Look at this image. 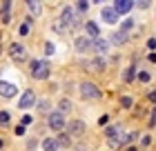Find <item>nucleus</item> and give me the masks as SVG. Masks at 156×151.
<instances>
[{
	"mask_svg": "<svg viewBox=\"0 0 156 151\" xmlns=\"http://www.w3.org/2000/svg\"><path fill=\"white\" fill-rule=\"evenodd\" d=\"M31 76L36 78V80L49 78V62L47 60H31Z\"/></svg>",
	"mask_w": 156,
	"mask_h": 151,
	"instance_id": "obj_1",
	"label": "nucleus"
},
{
	"mask_svg": "<svg viewBox=\"0 0 156 151\" xmlns=\"http://www.w3.org/2000/svg\"><path fill=\"white\" fill-rule=\"evenodd\" d=\"M47 125H49V129H54V131H62V129H65V116H62V111L49 113Z\"/></svg>",
	"mask_w": 156,
	"mask_h": 151,
	"instance_id": "obj_2",
	"label": "nucleus"
},
{
	"mask_svg": "<svg viewBox=\"0 0 156 151\" xmlns=\"http://www.w3.org/2000/svg\"><path fill=\"white\" fill-rule=\"evenodd\" d=\"M80 96H83V98H89V100H96V98H101V91H98L96 84L83 82V84H80Z\"/></svg>",
	"mask_w": 156,
	"mask_h": 151,
	"instance_id": "obj_3",
	"label": "nucleus"
},
{
	"mask_svg": "<svg viewBox=\"0 0 156 151\" xmlns=\"http://www.w3.org/2000/svg\"><path fill=\"white\" fill-rule=\"evenodd\" d=\"M18 93V87L13 82H7V80H0V96L2 98H13Z\"/></svg>",
	"mask_w": 156,
	"mask_h": 151,
	"instance_id": "obj_4",
	"label": "nucleus"
},
{
	"mask_svg": "<svg viewBox=\"0 0 156 151\" xmlns=\"http://www.w3.org/2000/svg\"><path fill=\"white\" fill-rule=\"evenodd\" d=\"M101 16H103V20L107 25H116V20H118V11L114 9V7H105V9L101 11Z\"/></svg>",
	"mask_w": 156,
	"mask_h": 151,
	"instance_id": "obj_5",
	"label": "nucleus"
},
{
	"mask_svg": "<svg viewBox=\"0 0 156 151\" xmlns=\"http://www.w3.org/2000/svg\"><path fill=\"white\" fill-rule=\"evenodd\" d=\"M9 56H11L13 60H25V58H27V51H25V47H23V45L13 42V45L9 47Z\"/></svg>",
	"mask_w": 156,
	"mask_h": 151,
	"instance_id": "obj_6",
	"label": "nucleus"
},
{
	"mask_svg": "<svg viewBox=\"0 0 156 151\" xmlns=\"http://www.w3.org/2000/svg\"><path fill=\"white\" fill-rule=\"evenodd\" d=\"M18 105H20V109H29V107H34V105H36V96H34V91H25Z\"/></svg>",
	"mask_w": 156,
	"mask_h": 151,
	"instance_id": "obj_7",
	"label": "nucleus"
},
{
	"mask_svg": "<svg viewBox=\"0 0 156 151\" xmlns=\"http://www.w3.org/2000/svg\"><path fill=\"white\" fill-rule=\"evenodd\" d=\"M91 47H94V42H91L89 38H85V36H80V38H76V51L85 53V51H89Z\"/></svg>",
	"mask_w": 156,
	"mask_h": 151,
	"instance_id": "obj_8",
	"label": "nucleus"
},
{
	"mask_svg": "<svg viewBox=\"0 0 156 151\" xmlns=\"http://www.w3.org/2000/svg\"><path fill=\"white\" fill-rule=\"evenodd\" d=\"M132 7H134V0H116L114 9L123 16V13H129V11H132Z\"/></svg>",
	"mask_w": 156,
	"mask_h": 151,
	"instance_id": "obj_9",
	"label": "nucleus"
},
{
	"mask_svg": "<svg viewBox=\"0 0 156 151\" xmlns=\"http://www.w3.org/2000/svg\"><path fill=\"white\" fill-rule=\"evenodd\" d=\"M116 136H118V133H116ZM116 136H112V138L107 140L112 149H120V147H123V145H125V142H127V140H134V138H136V133H132V136H129V138H123V136H120V138H116Z\"/></svg>",
	"mask_w": 156,
	"mask_h": 151,
	"instance_id": "obj_10",
	"label": "nucleus"
},
{
	"mask_svg": "<svg viewBox=\"0 0 156 151\" xmlns=\"http://www.w3.org/2000/svg\"><path fill=\"white\" fill-rule=\"evenodd\" d=\"M60 22L62 25H74V9L72 7H65V9H62V16H60Z\"/></svg>",
	"mask_w": 156,
	"mask_h": 151,
	"instance_id": "obj_11",
	"label": "nucleus"
},
{
	"mask_svg": "<svg viewBox=\"0 0 156 151\" xmlns=\"http://www.w3.org/2000/svg\"><path fill=\"white\" fill-rule=\"evenodd\" d=\"M0 18H2V22H5V25L11 20V0H5V7H2V16H0Z\"/></svg>",
	"mask_w": 156,
	"mask_h": 151,
	"instance_id": "obj_12",
	"label": "nucleus"
},
{
	"mask_svg": "<svg viewBox=\"0 0 156 151\" xmlns=\"http://www.w3.org/2000/svg\"><path fill=\"white\" fill-rule=\"evenodd\" d=\"M91 49H96L98 53H105V51L109 49V42H107V40H101V38H96V42H94V47H91Z\"/></svg>",
	"mask_w": 156,
	"mask_h": 151,
	"instance_id": "obj_13",
	"label": "nucleus"
},
{
	"mask_svg": "<svg viewBox=\"0 0 156 151\" xmlns=\"http://www.w3.org/2000/svg\"><path fill=\"white\" fill-rule=\"evenodd\" d=\"M85 31H87L91 38H98V36H101V29H98L96 22H87V25H85Z\"/></svg>",
	"mask_w": 156,
	"mask_h": 151,
	"instance_id": "obj_14",
	"label": "nucleus"
},
{
	"mask_svg": "<svg viewBox=\"0 0 156 151\" xmlns=\"http://www.w3.org/2000/svg\"><path fill=\"white\" fill-rule=\"evenodd\" d=\"M83 131H85V125H83L80 120H76V122H72V127H69V133H72V136H80Z\"/></svg>",
	"mask_w": 156,
	"mask_h": 151,
	"instance_id": "obj_15",
	"label": "nucleus"
},
{
	"mask_svg": "<svg viewBox=\"0 0 156 151\" xmlns=\"http://www.w3.org/2000/svg\"><path fill=\"white\" fill-rule=\"evenodd\" d=\"M42 149H45V151H58V145H56L54 138H47L45 142H42Z\"/></svg>",
	"mask_w": 156,
	"mask_h": 151,
	"instance_id": "obj_16",
	"label": "nucleus"
},
{
	"mask_svg": "<svg viewBox=\"0 0 156 151\" xmlns=\"http://www.w3.org/2000/svg\"><path fill=\"white\" fill-rule=\"evenodd\" d=\"M56 145H58V147H69V145H72V140H69V133H67V136L60 133L58 138H56Z\"/></svg>",
	"mask_w": 156,
	"mask_h": 151,
	"instance_id": "obj_17",
	"label": "nucleus"
},
{
	"mask_svg": "<svg viewBox=\"0 0 156 151\" xmlns=\"http://www.w3.org/2000/svg\"><path fill=\"white\" fill-rule=\"evenodd\" d=\"M112 40H114L116 45H120V42H127V31H116L114 36H112Z\"/></svg>",
	"mask_w": 156,
	"mask_h": 151,
	"instance_id": "obj_18",
	"label": "nucleus"
},
{
	"mask_svg": "<svg viewBox=\"0 0 156 151\" xmlns=\"http://www.w3.org/2000/svg\"><path fill=\"white\" fill-rule=\"evenodd\" d=\"M91 69H96V71H103V69H105V60H103V58H96L94 62H91Z\"/></svg>",
	"mask_w": 156,
	"mask_h": 151,
	"instance_id": "obj_19",
	"label": "nucleus"
},
{
	"mask_svg": "<svg viewBox=\"0 0 156 151\" xmlns=\"http://www.w3.org/2000/svg\"><path fill=\"white\" fill-rule=\"evenodd\" d=\"M29 7H31V11L36 13V16L40 13V2H38V0H29Z\"/></svg>",
	"mask_w": 156,
	"mask_h": 151,
	"instance_id": "obj_20",
	"label": "nucleus"
},
{
	"mask_svg": "<svg viewBox=\"0 0 156 151\" xmlns=\"http://www.w3.org/2000/svg\"><path fill=\"white\" fill-rule=\"evenodd\" d=\"M0 125H2V127L9 125V113H7V111H0Z\"/></svg>",
	"mask_w": 156,
	"mask_h": 151,
	"instance_id": "obj_21",
	"label": "nucleus"
},
{
	"mask_svg": "<svg viewBox=\"0 0 156 151\" xmlns=\"http://www.w3.org/2000/svg\"><path fill=\"white\" fill-rule=\"evenodd\" d=\"M152 0H134V5H138V9H147Z\"/></svg>",
	"mask_w": 156,
	"mask_h": 151,
	"instance_id": "obj_22",
	"label": "nucleus"
},
{
	"mask_svg": "<svg viewBox=\"0 0 156 151\" xmlns=\"http://www.w3.org/2000/svg\"><path fill=\"white\" fill-rule=\"evenodd\" d=\"M116 133H120V127H109L107 131H105V136H107V138H112V136H116Z\"/></svg>",
	"mask_w": 156,
	"mask_h": 151,
	"instance_id": "obj_23",
	"label": "nucleus"
},
{
	"mask_svg": "<svg viewBox=\"0 0 156 151\" xmlns=\"http://www.w3.org/2000/svg\"><path fill=\"white\" fill-rule=\"evenodd\" d=\"M72 109V102H69V100H60V111L65 113V111H69Z\"/></svg>",
	"mask_w": 156,
	"mask_h": 151,
	"instance_id": "obj_24",
	"label": "nucleus"
},
{
	"mask_svg": "<svg viewBox=\"0 0 156 151\" xmlns=\"http://www.w3.org/2000/svg\"><path fill=\"white\" fill-rule=\"evenodd\" d=\"M132 102H134V100H132L129 96H125L123 100H120V105H123V109H129V107H132Z\"/></svg>",
	"mask_w": 156,
	"mask_h": 151,
	"instance_id": "obj_25",
	"label": "nucleus"
},
{
	"mask_svg": "<svg viewBox=\"0 0 156 151\" xmlns=\"http://www.w3.org/2000/svg\"><path fill=\"white\" fill-rule=\"evenodd\" d=\"M18 33H20V36H27V33H29V20L20 25V31H18Z\"/></svg>",
	"mask_w": 156,
	"mask_h": 151,
	"instance_id": "obj_26",
	"label": "nucleus"
},
{
	"mask_svg": "<svg viewBox=\"0 0 156 151\" xmlns=\"http://www.w3.org/2000/svg\"><path fill=\"white\" fill-rule=\"evenodd\" d=\"M132 27H134V20H125V22H123V27H120V31H129Z\"/></svg>",
	"mask_w": 156,
	"mask_h": 151,
	"instance_id": "obj_27",
	"label": "nucleus"
},
{
	"mask_svg": "<svg viewBox=\"0 0 156 151\" xmlns=\"http://www.w3.org/2000/svg\"><path fill=\"white\" fill-rule=\"evenodd\" d=\"M87 7H89V2H87V0H80V2H78V11H87Z\"/></svg>",
	"mask_w": 156,
	"mask_h": 151,
	"instance_id": "obj_28",
	"label": "nucleus"
},
{
	"mask_svg": "<svg viewBox=\"0 0 156 151\" xmlns=\"http://www.w3.org/2000/svg\"><path fill=\"white\" fill-rule=\"evenodd\" d=\"M125 80H127V82H132V80H134V67H129V69H127V74H125Z\"/></svg>",
	"mask_w": 156,
	"mask_h": 151,
	"instance_id": "obj_29",
	"label": "nucleus"
},
{
	"mask_svg": "<svg viewBox=\"0 0 156 151\" xmlns=\"http://www.w3.org/2000/svg\"><path fill=\"white\" fill-rule=\"evenodd\" d=\"M138 80H140V82H150V74H145V71H140V74H138Z\"/></svg>",
	"mask_w": 156,
	"mask_h": 151,
	"instance_id": "obj_30",
	"label": "nucleus"
},
{
	"mask_svg": "<svg viewBox=\"0 0 156 151\" xmlns=\"http://www.w3.org/2000/svg\"><path fill=\"white\" fill-rule=\"evenodd\" d=\"M54 51H56V49H54V45H51V42H47V45H45V53H47V56H51Z\"/></svg>",
	"mask_w": 156,
	"mask_h": 151,
	"instance_id": "obj_31",
	"label": "nucleus"
},
{
	"mask_svg": "<svg viewBox=\"0 0 156 151\" xmlns=\"http://www.w3.org/2000/svg\"><path fill=\"white\" fill-rule=\"evenodd\" d=\"M38 107H40V111H42V113H47V111H49V107H47V100H42V102H40Z\"/></svg>",
	"mask_w": 156,
	"mask_h": 151,
	"instance_id": "obj_32",
	"label": "nucleus"
},
{
	"mask_svg": "<svg viewBox=\"0 0 156 151\" xmlns=\"http://www.w3.org/2000/svg\"><path fill=\"white\" fill-rule=\"evenodd\" d=\"M147 47H150V49H156V38H150V40H147Z\"/></svg>",
	"mask_w": 156,
	"mask_h": 151,
	"instance_id": "obj_33",
	"label": "nucleus"
},
{
	"mask_svg": "<svg viewBox=\"0 0 156 151\" xmlns=\"http://www.w3.org/2000/svg\"><path fill=\"white\" fill-rule=\"evenodd\" d=\"M107 122H109V118H107V116H101V120H98V125L103 127V125H107Z\"/></svg>",
	"mask_w": 156,
	"mask_h": 151,
	"instance_id": "obj_34",
	"label": "nucleus"
},
{
	"mask_svg": "<svg viewBox=\"0 0 156 151\" xmlns=\"http://www.w3.org/2000/svg\"><path fill=\"white\" fill-rule=\"evenodd\" d=\"M16 133H18V136H23V133H25V125H20V127H16Z\"/></svg>",
	"mask_w": 156,
	"mask_h": 151,
	"instance_id": "obj_35",
	"label": "nucleus"
},
{
	"mask_svg": "<svg viewBox=\"0 0 156 151\" xmlns=\"http://www.w3.org/2000/svg\"><path fill=\"white\" fill-rule=\"evenodd\" d=\"M23 125H25V127L31 125V116H25V118H23Z\"/></svg>",
	"mask_w": 156,
	"mask_h": 151,
	"instance_id": "obj_36",
	"label": "nucleus"
},
{
	"mask_svg": "<svg viewBox=\"0 0 156 151\" xmlns=\"http://www.w3.org/2000/svg\"><path fill=\"white\" fill-rule=\"evenodd\" d=\"M152 127H156V109H154V113H152V122H150Z\"/></svg>",
	"mask_w": 156,
	"mask_h": 151,
	"instance_id": "obj_37",
	"label": "nucleus"
},
{
	"mask_svg": "<svg viewBox=\"0 0 156 151\" xmlns=\"http://www.w3.org/2000/svg\"><path fill=\"white\" fill-rule=\"evenodd\" d=\"M150 100H152V102H156V91H152V93H150Z\"/></svg>",
	"mask_w": 156,
	"mask_h": 151,
	"instance_id": "obj_38",
	"label": "nucleus"
},
{
	"mask_svg": "<svg viewBox=\"0 0 156 151\" xmlns=\"http://www.w3.org/2000/svg\"><path fill=\"white\" fill-rule=\"evenodd\" d=\"M127 151H136V149H134V147H129V149H127Z\"/></svg>",
	"mask_w": 156,
	"mask_h": 151,
	"instance_id": "obj_39",
	"label": "nucleus"
},
{
	"mask_svg": "<svg viewBox=\"0 0 156 151\" xmlns=\"http://www.w3.org/2000/svg\"><path fill=\"white\" fill-rule=\"evenodd\" d=\"M94 2H103V0H94Z\"/></svg>",
	"mask_w": 156,
	"mask_h": 151,
	"instance_id": "obj_40",
	"label": "nucleus"
},
{
	"mask_svg": "<svg viewBox=\"0 0 156 151\" xmlns=\"http://www.w3.org/2000/svg\"><path fill=\"white\" fill-rule=\"evenodd\" d=\"M0 147H2V140H0Z\"/></svg>",
	"mask_w": 156,
	"mask_h": 151,
	"instance_id": "obj_41",
	"label": "nucleus"
},
{
	"mask_svg": "<svg viewBox=\"0 0 156 151\" xmlns=\"http://www.w3.org/2000/svg\"><path fill=\"white\" fill-rule=\"evenodd\" d=\"M27 2H29V0H27Z\"/></svg>",
	"mask_w": 156,
	"mask_h": 151,
	"instance_id": "obj_42",
	"label": "nucleus"
}]
</instances>
